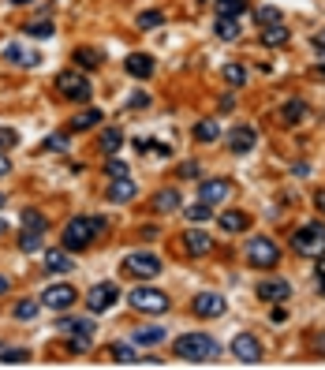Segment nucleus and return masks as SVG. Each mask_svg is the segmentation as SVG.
Here are the masks:
<instances>
[{
  "mask_svg": "<svg viewBox=\"0 0 325 370\" xmlns=\"http://www.w3.org/2000/svg\"><path fill=\"white\" fill-rule=\"evenodd\" d=\"M172 351L183 363H213L221 355V344L213 337H206V333H183V337H176Z\"/></svg>",
  "mask_w": 325,
  "mask_h": 370,
  "instance_id": "nucleus-1",
  "label": "nucleus"
},
{
  "mask_svg": "<svg viewBox=\"0 0 325 370\" xmlns=\"http://www.w3.org/2000/svg\"><path fill=\"white\" fill-rule=\"evenodd\" d=\"M105 232V217H86V214H79V217H71L68 225H64V247H68L71 255L75 251H86L90 247V239Z\"/></svg>",
  "mask_w": 325,
  "mask_h": 370,
  "instance_id": "nucleus-2",
  "label": "nucleus"
},
{
  "mask_svg": "<svg viewBox=\"0 0 325 370\" xmlns=\"http://www.w3.org/2000/svg\"><path fill=\"white\" fill-rule=\"evenodd\" d=\"M292 251L303 258H322L325 255V225L322 221H310V225L295 228L292 232Z\"/></svg>",
  "mask_w": 325,
  "mask_h": 370,
  "instance_id": "nucleus-3",
  "label": "nucleus"
},
{
  "mask_svg": "<svg viewBox=\"0 0 325 370\" xmlns=\"http://www.w3.org/2000/svg\"><path fill=\"white\" fill-rule=\"evenodd\" d=\"M127 303H131V311H138V314H165V311L172 307L169 292L150 288V284H138V288H131V292H127Z\"/></svg>",
  "mask_w": 325,
  "mask_h": 370,
  "instance_id": "nucleus-4",
  "label": "nucleus"
},
{
  "mask_svg": "<svg viewBox=\"0 0 325 370\" xmlns=\"http://www.w3.org/2000/svg\"><path fill=\"white\" fill-rule=\"evenodd\" d=\"M57 329L64 333V337H71V351H86L90 344H94V333H98V326L90 318H68V314H64V318H57Z\"/></svg>",
  "mask_w": 325,
  "mask_h": 370,
  "instance_id": "nucleus-5",
  "label": "nucleus"
},
{
  "mask_svg": "<svg viewBox=\"0 0 325 370\" xmlns=\"http://www.w3.org/2000/svg\"><path fill=\"white\" fill-rule=\"evenodd\" d=\"M247 266H254V270H273V266H281V247L269 236H250L247 239Z\"/></svg>",
  "mask_w": 325,
  "mask_h": 370,
  "instance_id": "nucleus-6",
  "label": "nucleus"
},
{
  "mask_svg": "<svg viewBox=\"0 0 325 370\" xmlns=\"http://www.w3.org/2000/svg\"><path fill=\"white\" fill-rule=\"evenodd\" d=\"M57 90H60V98L75 101V105H86L90 94H94L90 79H86V75H79V71H60V75H57Z\"/></svg>",
  "mask_w": 325,
  "mask_h": 370,
  "instance_id": "nucleus-7",
  "label": "nucleus"
},
{
  "mask_svg": "<svg viewBox=\"0 0 325 370\" xmlns=\"http://www.w3.org/2000/svg\"><path fill=\"white\" fill-rule=\"evenodd\" d=\"M124 270L131 273V277H138V281H154L165 266H161V258L150 255V251H135V255L124 258Z\"/></svg>",
  "mask_w": 325,
  "mask_h": 370,
  "instance_id": "nucleus-8",
  "label": "nucleus"
},
{
  "mask_svg": "<svg viewBox=\"0 0 325 370\" xmlns=\"http://www.w3.org/2000/svg\"><path fill=\"white\" fill-rule=\"evenodd\" d=\"M120 303V288L113 281H98L94 288H90V295H86V311L90 314H105V311H113Z\"/></svg>",
  "mask_w": 325,
  "mask_h": 370,
  "instance_id": "nucleus-9",
  "label": "nucleus"
},
{
  "mask_svg": "<svg viewBox=\"0 0 325 370\" xmlns=\"http://www.w3.org/2000/svg\"><path fill=\"white\" fill-rule=\"evenodd\" d=\"M232 355L239 359V363H262L266 359V348H262V340L254 337V333H236V340H232Z\"/></svg>",
  "mask_w": 325,
  "mask_h": 370,
  "instance_id": "nucleus-10",
  "label": "nucleus"
},
{
  "mask_svg": "<svg viewBox=\"0 0 325 370\" xmlns=\"http://www.w3.org/2000/svg\"><path fill=\"white\" fill-rule=\"evenodd\" d=\"M75 299H79V292L71 288V284H49V288L41 292V307H49L57 314L71 311V307H75Z\"/></svg>",
  "mask_w": 325,
  "mask_h": 370,
  "instance_id": "nucleus-11",
  "label": "nucleus"
},
{
  "mask_svg": "<svg viewBox=\"0 0 325 370\" xmlns=\"http://www.w3.org/2000/svg\"><path fill=\"white\" fill-rule=\"evenodd\" d=\"M191 311L198 314V318H221V314L228 311V303H225V295H217V292H198L191 299Z\"/></svg>",
  "mask_w": 325,
  "mask_h": 370,
  "instance_id": "nucleus-12",
  "label": "nucleus"
},
{
  "mask_svg": "<svg viewBox=\"0 0 325 370\" xmlns=\"http://www.w3.org/2000/svg\"><path fill=\"white\" fill-rule=\"evenodd\" d=\"M232 195V180H225V176H210V180L198 183V198L210 202V206H221Z\"/></svg>",
  "mask_w": 325,
  "mask_h": 370,
  "instance_id": "nucleus-13",
  "label": "nucleus"
},
{
  "mask_svg": "<svg viewBox=\"0 0 325 370\" xmlns=\"http://www.w3.org/2000/svg\"><path fill=\"white\" fill-rule=\"evenodd\" d=\"M254 146H258V131L250 124H239V127L228 131V150L232 154H250Z\"/></svg>",
  "mask_w": 325,
  "mask_h": 370,
  "instance_id": "nucleus-14",
  "label": "nucleus"
},
{
  "mask_svg": "<svg viewBox=\"0 0 325 370\" xmlns=\"http://www.w3.org/2000/svg\"><path fill=\"white\" fill-rule=\"evenodd\" d=\"M258 299H266V303H288V299H292V284H288L284 277L262 281V284H258Z\"/></svg>",
  "mask_w": 325,
  "mask_h": 370,
  "instance_id": "nucleus-15",
  "label": "nucleus"
},
{
  "mask_svg": "<svg viewBox=\"0 0 325 370\" xmlns=\"http://www.w3.org/2000/svg\"><path fill=\"white\" fill-rule=\"evenodd\" d=\"M138 195V183L131 180V176H120V180L109 183V191H105V198L113 202V206H124V202H131Z\"/></svg>",
  "mask_w": 325,
  "mask_h": 370,
  "instance_id": "nucleus-16",
  "label": "nucleus"
},
{
  "mask_svg": "<svg viewBox=\"0 0 325 370\" xmlns=\"http://www.w3.org/2000/svg\"><path fill=\"white\" fill-rule=\"evenodd\" d=\"M41 270L49 273V277L71 273V270H75V258H71V251H68V247H64V251L57 247V251H45V266H41Z\"/></svg>",
  "mask_w": 325,
  "mask_h": 370,
  "instance_id": "nucleus-17",
  "label": "nucleus"
},
{
  "mask_svg": "<svg viewBox=\"0 0 325 370\" xmlns=\"http://www.w3.org/2000/svg\"><path fill=\"white\" fill-rule=\"evenodd\" d=\"M183 247H187V255L202 258V255L213 251V236L202 232V228H187V232H183Z\"/></svg>",
  "mask_w": 325,
  "mask_h": 370,
  "instance_id": "nucleus-18",
  "label": "nucleus"
},
{
  "mask_svg": "<svg viewBox=\"0 0 325 370\" xmlns=\"http://www.w3.org/2000/svg\"><path fill=\"white\" fill-rule=\"evenodd\" d=\"M213 34H217L221 41H239V38H243L239 15H217V19H213Z\"/></svg>",
  "mask_w": 325,
  "mask_h": 370,
  "instance_id": "nucleus-19",
  "label": "nucleus"
},
{
  "mask_svg": "<svg viewBox=\"0 0 325 370\" xmlns=\"http://www.w3.org/2000/svg\"><path fill=\"white\" fill-rule=\"evenodd\" d=\"M4 57H8V64H15V68H38L41 64V57L34 49H23V45H4Z\"/></svg>",
  "mask_w": 325,
  "mask_h": 370,
  "instance_id": "nucleus-20",
  "label": "nucleus"
},
{
  "mask_svg": "<svg viewBox=\"0 0 325 370\" xmlns=\"http://www.w3.org/2000/svg\"><path fill=\"white\" fill-rule=\"evenodd\" d=\"M124 68H127L131 79H150L154 75V57L150 53H131V57L124 60Z\"/></svg>",
  "mask_w": 325,
  "mask_h": 370,
  "instance_id": "nucleus-21",
  "label": "nucleus"
},
{
  "mask_svg": "<svg viewBox=\"0 0 325 370\" xmlns=\"http://www.w3.org/2000/svg\"><path fill=\"white\" fill-rule=\"evenodd\" d=\"M101 116H105V113H101V109H94V105L82 109V113L71 116V131H94V127H101Z\"/></svg>",
  "mask_w": 325,
  "mask_h": 370,
  "instance_id": "nucleus-22",
  "label": "nucleus"
},
{
  "mask_svg": "<svg viewBox=\"0 0 325 370\" xmlns=\"http://www.w3.org/2000/svg\"><path fill=\"white\" fill-rule=\"evenodd\" d=\"M180 206H183V198H180V191H176V187H161L154 195V210H157V214H172V210H180Z\"/></svg>",
  "mask_w": 325,
  "mask_h": 370,
  "instance_id": "nucleus-23",
  "label": "nucleus"
},
{
  "mask_svg": "<svg viewBox=\"0 0 325 370\" xmlns=\"http://www.w3.org/2000/svg\"><path fill=\"white\" fill-rule=\"evenodd\" d=\"M288 38H292V30L281 26V23L262 26V45H266V49H281V45H288Z\"/></svg>",
  "mask_w": 325,
  "mask_h": 370,
  "instance_id": "nucleus-24",
  "label": "nucleus"
},
{
  "mask_svg": "<svg viewBox=\"0 0 325 370\" xmlns=\"http://www.w3.org/2000/svg\"><path fill=\"white\" fill-rule=\"evenodd\" d=\"M303 116H306V101L292 98V101H284V105H281V124H284V127L303 124Z\"/></svg>",
  "mask_w": 325,
  "mask_h": 370,
  "instance_id": "nucleus-25",
  "label": "nucleus"
},
{
  "mask_svg": "<svg viewBox=\"0 0 325 370\" xmlns=\"http://www.w3.org/2000/svg\"><path fill=\"white\" fill-rule=\"evenodd\" d=\"M98 146H101V154H105V157L120 154V146H124V131H120V127H105L101 138H98Z\"/></svg>",
  "mask_w": 325,
  "mask_h": 370,
  "instance_id": "nucleus-26",
  "label": "nucleus"
},
{
  "mask_svg": "<svg viewBox=\"0 0 325 370\" xmlns=\"http://www.w3.org/2000/svg\"><path fill=\"white\" fill-rule=\"evenodd\" d=\"M221 228H225V232H247L250 217L239 214V210H228V214H221Z\"/></svg>",
  "mask_w": 325,
  "mask_h": 370,
  "instance_id": "nucleus-27",
  "label": "nucleus"
},
{
  "mask_svg": "<svg viewBox=\"0 0 325 370\" xmlns=\"http://www.w3.org/2000/svg\"><path fill=\"white\" fill-rule=\"evenodd\" d=\"M183 217H187L191 225H202V221H210V217H213V206L198 198V202H191V206H183Z\"/></svg>",
  "mask_w": 325,
  "mask_h": 370,
  "instance_id": "nucleus-28",
  "label": "nucleus"
},
{
  "mask_svg": "<svg viewBox=\"0 0 325 370\" xmlns=\"http://www.w3.org/2000/svg\"><path fill=\"white\" fill-rule=\"evenodd\" d=\"M217 135H221V124H217V120H198V124H194V142L206 146V142H213Z\"/></svg>",
  "mask_w": 325,
  "mask_h": 370,
  "instance_id": "nucleus-29",
  "label": "nucleus"
},
{
  "mask_svg": "<svg viewBox=\"0 0 325 370\" xmlns=\"http://www.w3.org/2000/svg\"><path fill=\"white\" fill-rule=\"evenodd\" d=\"M49 228V221H45V214L41 210H23V232H45Z\"/></svg>",
  "mask_w": 325,
  "mask_h": 370,
  "instance_id": "nucleus-30",
  "label": "nucleus"
},
{
  "mask_svg": "<svg viewBox=\"0 0 325 370\" xmlns=\"http://www.w3.org/2000/svg\"><path fill=\"white\" fill-rule=\"evenodd\" d=\"M135 340H138V344H161V340H165V326H138L135 329Z\"/></svg>",
  "mask_w": 325,
  "mask_h": 370,
  "instance_id": "nucleus-31",
  "label": "nucleus"
},
{
  "mask_svg": "<svg viewBox=\"0 0 325 370\" xmlns=\"http://www.w3.org/2000/svg\"><path fill=\"white\" fill-rule=\"evenodd\" d=\"M38 311H41V299H19L12 314H15L19 322H34V318H38Z\"/></svg>",
  "mask_w": 325,
  "mask_h": 370,
  "instance_id": "nucleus-32",
  "label": "nucleus"
},
{
  "mask_svg": "<svg viewBox=\"0 0 325 370\" xmlns=\"http://www.w3.org/2000/svg\"><path fill=\"white\" fill-rule=\"evenodd\" d=\"M221 75H225V82H228V86H247V68H243V64H225V71H221Z\"/></svg>",
  "mask_w": 325,
  "mask_h": 370,
  "instance_id": "nucleus-33",
  "label": "nucleus"
},
{
  "mask_svg": "<svg viewBox=\"0 0 325 370\" xmlns=\"http://www.w3.org/2000/svg\"><path fill=\"white\" fill-rule=\"evenodd\" d=\"M213 8H217V15H243L250 0H213Z\"/></svg>",
  "mask_w": 325,
  "mask_h": 370,
  "instance_id": "nucleus-34",
  "label": "nucleus"
},
{
  "mask_svg": "<svg viewBox=\"0 0 325 370\" xmlns=\"http://www.w3.org/2000/svg\"><path fill=\"white\" fill-rule=\"evenodd\" d=\"M41 243H45V232H23L19 236V251L23 255H38Z\"/></svg>",
  "mask_w": 325,
  "mask_h": 370,
  "instance_id": "nucleus-35",
  "label": "nucleus"
},
{
  "mask_svg": "<svg viewBox=\"0 0 325 370\" xmlns=\"http://www.w3.org/2000/svg\"><path fill=\"white\" fill-rule=\"evenodd\" d=\"M109 359H113V363H142V359L135 355L131 344H113V348H109Z\"/></svg>",
  "mask_w": 325,
  "mask_h": 370,
  "instance_id": "nucleus-36",
  "label": "nucleus"
},
{
  "mask_svg": "<svg viewBox=\"0 0 325 370\" xmlns=\"http://www.w3.org/2000/svg\"><path fill=\"white\" fill-rule=\"evenodd\" d=\"M23 30L30 34V38H53V34H57V26H53L49 19H38V23H26Z\"/></svg>",
  "mask_w": 325,
  "mask_h": 370,
  "instance_id": "nucleus-37",
  "label": "nucleus"
},
{
  "mask_svg": "<svg viewBox=\"0 0 325 370\" xmlns=\"http://www.w3.org/2000/svg\"><path fill=\"white\" fill-rule=\"evenodd\" d=\"M0 363H30V348H0Z\"/></svg>",
  "mask_w": 325,
  "mask_h": 370,
  "instance_id": "nucleus-38",
  "label": "nucleus"
},
{
  "mask_svg": "<svg viewBox=\"0 0 325 370\" xmlns=\"http://www.w3.org/2000/svg\"><path fill=\"white\" fill-rule=\"evenodd\" d=\"M75 64H79V68H98V64H101V53H94V49H75Z\"/></svg>",
  "mask_w": 325,
  "mask_h": 370,
  "instance_id": "nucleus-39",
  "label": "nucleus"
},
{
  "mask_svg": "<svg viewBox=\"0 0 325 370\" xmlns=\"http://www.w3.org/2000/svg\"><path fill=\"white\" fill-rule=\"evenodd\" d=\"M161 23H165L161 12H142V15H138V30H157Z\"/></svg>",
  "mask_w": 325,
  "mask_h": 370,
  "instance_id": "nucleus-40",
  "label": "nucleus"
},
{
  "mask_svg": "<svg viewBox=\"0 0 325 370\" xmlns=\"http://www.w3.org/2000/svg\"><path fill=\"white\" fill-rule=\"evenodd\" d=\"M68 135H49V138H45V150H49V154H68Z\"/></svg>",
  "mask_w": 325,
  "mask_h": 370,
  "instance_id": "nucleus-41",
  "label": "nucleus"
},
{
  "mask_svg": "<svg viewBox=\"0 0 325 370\" xmlns=\"http://www.w3.org/2000/svg\"><path fill=\"white\" fill-rule=\"evenodd\" d=\"M105 176H109V180H120V176H127V165L116 161V154H113V157L105 161Z\"/></svg>",
  "mask_w": 325,
  "mask_h": 370,
  "instance_id": "nucleus-42",
  "label": "nucleus"
},
{
  "mask_svg": "<svg viewBox=\"0 0 325 370\" xmlns=\"http://www.w3.org/2000/svg\"><path fill=\"white\" fill-rule=\"evenodd\" d=\"M254 19H258V26H269V23H281V12L277 8H258Z\"/></svg>",
  "mask_w": 325,
  "mask_h": 370,
  "instance_id": "nucleus-43",
  "label": "nucleus"
},
{
  "mask_svg": "<svg viewBox=\"0 0 325 370\" xmlns=\"http://www.w3.org/2000/svg\"><path fill=\"white\" fill-rule=\"evenodd\" d=\"M12 146H19V131L15 127H0V150H12Z\"/></svg>",
  "mask_w": 325,
  "mask_h": 370,
  "instance_id": "nucleus-44",
  "label": "nucleus"
},
{
  "mask_svg": "<svg viewBox=\"0 0 325 370\" xmlns=\"http://www.w3.org/2000/svg\"><path fill=\"white\" fill-rule=\"evenodd\" d=\"M180 176H183V180H191V176H198V165H194V161H183V165H180Z\"/></svg>",
  "mask_w": 325,
  "mask_h": 370,
  "instance_id": "nucleus-45",
  "label": "nucleus"
},
{
  "mask_svg": "<svg viewBox=\"0 0 325 370\" xmlns=\"http://www.w3.org/2000/svg\"><path fill=\"white\" fill-rule=\"evenodd\" d=\"M0 176H12V161L4 157V150H0Z\"/></svg>",
  "mask_w": 325,
  "mask_h": 370,
  "instance_id": "nucleus-46",
  "label": "nucleus"
},
{
  "mask_svg": "<svg viewBox=\"0 0 325 370\" xmlns=\"http://www.w3.org/2000/svg\"><path fill=\"white\" fill-rule=\"evenodd\" d=\"M318 284H322V295H325V255H322V262H318Z\"/></svg>",
  "mask_w": 325,
  "mask_h": 370,
  "instance_id": "nucleus-47",
  "label": "nucleus"
},
{
  "mask_svg": "<svg viewBox=\"0 0 325 370\" xmlns=\"http://www.w3.org/2000/svg\"><path fill=\"white\" fill-rule=\"evenodd\" d=\"M288 318V311L281 307V303H277V307H273V322H284Z\"/></svg>",
  "mask_w": 325,
  "mask_h": 370,
  "instance_id": "nucleus-48",
  "label": "nucleus"
},
{
  "mask_svg": "<svg viewBox=\"0 0 325 370\" xmlns=\"http://www.w3.org/2000/svg\"><path fill=\"white\" fill-rule=\"evenodd\" d=\"M8 288H12V281H8V277H4V273H0V295H4Z\"/></svg>",
  "mask_w": 325,
  "mask_h": 370,
  "instance_id": "nucleus-49",
  "label": "nucleus"
},
{
  "mask_svg": "<svg viewBox=\"0 0 325 370\" xmlns=\"http://www.w3.org/2000/svg\"><path fill=\"white\" fill-rule=\"evenodd\" d=\"M314 45H318V49L325 53V30H322V34H314Z\"/></svg>",
  "mask_w": 325,
  "mask_h": 370,
  "instance_id": "nucleus-50",
  "label": "nucleus"
},
{
  "mask_svg": "<svg viewBox=\"0 0 325 370\" xmlns=\"http://www.w3.org/2000/svg\"><path fill=\"white\" fill-rule=\"evenodd\" d=\"M314 79H325V64H318V68H314Z\"/></svg>",
  "mask_w": 325,
  "mask_h": 370,
  "instance_id": "nucleus-51",
  "label": "nucleus"
},
{
  "mask_svg": "<svg viewBox=\"0 0 325 370\" xmlns=\"http://www.w3.org/2000/svg\"><path fill=\"white\" fill-rule=\"evenodd\" d=\"M318 206H322V214H325V195H318Z\"/></svg>",
  "mask_w": 325,
  "mask_h": 370,
  "instance_id": "nucleus-52",
  "label": "nucleus"
},
{
  "mask_svg": "<svg viewBox=\"0 0 325 370\" xmlns=\"http://www.w3.org/2000/svg\"><path fill=\"white\" fill-rule=\"evenodd\" d=\"M12 4H34V0H12Z\"/></svg>",
  "mask_w": 325,
  "mask_h": 370,
  "instance_id": "nucleus-53",
  "label": "nucleus"
},
{
  "mask_svg": "<svg viewBox=\"0 0 325 370\" xmlns=\"http://www.w3.org/2000/svg\"><path fill=\"white\" fill-rule=\"evenodd\" d=\"M4 232H8V225H4V221H0V236H4Z\"/></svg>",
  "mask_w": 325,
  "mask_h": 370,
  "instance_id": "nucleus-54",
  "label": "nucleus"
},
{
  "mask_svg": "<svg viewBox=\"0 0 325 370\" xmlns=\"http://www.w3.org/2000/svg\"><path fill=\"white\" fill-rule=\"evenodd\" d=\"M4 202H8V198H4V195H0V210H4Z\"/></svg>",
  "mask_w": 325,
  "mask_h": 370,
  "instance_id": "nucleus-55",
  "label": "nucleus"
}]
</instances>
